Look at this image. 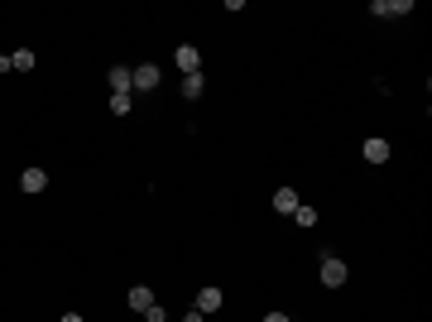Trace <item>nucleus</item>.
<instances>
[{"label": "nucleus", "instance_id": "2eb2a0df", "mask_svg": "<svg viewBox=\"0 0 432 322\" xmlns=\"http://www.w3.org/2000/svg\"><path fill=\"white\" fill-rule=\"evenodd\" d=\"M144 322H168V313H164V308L154 303V308H144Z\"/></svg>", "mask_w": 432, "mask_h": 322}, {"label": "nucleus", "instance_id": "f3484780", "mask_svg": "<svg viewBox=\"0 0 432 322\" xmlns=\"http://www.w3.org/2000/svg\"><path fill=\"white\" fill-rule=\"evenodd\" d=\"M58 322H87V318H82V313H63Z\"/></svg>", "mask_w": 432, "mask_h": 322}, {"label": "nucleus", "instance_id": "6e6552de", "mask_svg": "<svg viewBox=\"0 0 432 322\" xmlns=\"http://www.w3.org/2000/svg\"><path fill=\"white\" fill-rule=\"evenodd\" d=\"M298 207H303V202H298V193H293V188H279V193H274V212L293 216Z\"/></svg>", "mask_w": 432, "mask_h": 322}, {"label": "nucleus", "instance_id": "f03ea898", "mask_svg": "<svg viewBox=\"0 0 432 322\" xmlns=\"http://www.w3.org/2000/svg\"><path fill=\"white\" fill-rule=\"evenodd\" d=\"M370 15H380V19H404V15H413V0H375Z\"/></svg>", "mask_w": 432, "mask_h": 322}, {"label": "nucleus", "instance_id": "9b49d317", "mask_svg": "<svg viewBox=\"0 0 432 322\" xmlns=\"http://www.w3.org/2000/svg\"><path fill=\"white\" fill-rule=\"evenodd\" d=\"M202 92H207V77H202V73H193V77H183V97H188V102H197Z\"/></svg>", "mask_w": 432, "mask_h": 322}, {"label": "nucleus", "instance_id": "20e7f679", "mask_svg": "<svg viewBox=\"0 0 432 322\" xmlns=\"http://www.w3.org/2000/svg\"><path fill=\"white\" fill-rule=\"evenodd\" d=\"M130 77H135V92H154V87H159V68H154V63L130 68Z\"/></svg>", "mask_w": 432, "mask_h": 322}, {"label": "nucleus", "instance_id": "7ed1b4c3", "mask_svg": "<svg viewBox=\"0 0 432 322\" xmlns=\"http://www.w3.org/2000/svg\"><path fill=\"white\" fill-rule=\"evenodd\" d=\"M173 63L183 68V77H193V73H202V53H197L193 44H183V48H173Z\"/></svg>", "mask_w": 432, "mask_h": 322}, {"label": "nucleus", "instance_id": "9d476101", "mask_svg": "<svg viewBox=\"0 0 432 322\" xmlns=\"http://www.w3.org/2000/svg\"><path fill=\"white\" fill-rule=\"evenodd\" d=\"M110 92H135V77H130V68H110Z\"/></svg>", "mask_w": 432, "mask_h": 322}, {"label": "nucleus", "instance_id": "f8f14e48", "mask_svg": "<svg viewBox=\"0 0 432 322\" xmlns=\"http://www.w3.org/2000/svg\"><path fill=\"white\" fill-rule=\"evenodd\" d=\"M130 106H135L130 92H110V115H130Z\"/></svg>", "mask_w": 432, "mask_h": 322}, {"label": "nucleus", "instance_id": "ddd939ff", "mask_svg": "<svg viewBox=\"0 0 432 322\" xmlns=\"http://www.w3.org/2000/svg\"><path fill=\"white\" fill-rule=\"evenodd\" d=\"M10 63H14V73H29V68H34V48H14Z\"/></svg>", "mask_w": 432, "mask_h": 322}, {"label": "nucleus", "instance_id": "f257e3e1", "mask_svg": "<svg viewBox=\"0 0 432 322\" xmlns=\"http://www.w3.org/2000/svg\"><path fill=\"white\" fill-rule=\"evenodd\" d=\"M317 274H322V284H326V289H341V284L351 279L346 260H336V255H322V269H317Z\"/></svg>", "mask_w": 432, "mask_h": 322}, {"label": "nucleus", "instance_id": "a211bd4d", "mask_svg": "<svg viewBox=\"0 0 432 322\" xmlns=\"http://www.w3.org/2000/svg\"><path fill=\"white\" fill-rule=\"evenodd\" d=\"M183 322H207V318H202V313H197V308H193V313H188V318H183Z\"/></svg>", "mask_w": 432, "mask_h": 322}, {"label": "nucleus", "instance_id": "dca6fc26", "mask_svg": "<svg viewBox=\"0 0 432 322\" xmlns=\"http://www.w3.org/2000/svg\"><path fill=\"white\" fill-rule=\"evenodd\" d=\"M264 322H293L288 313H264Z\"/></svg>", "mask_w": 432, "mask_h": 322}, {"label": "nucleus", "instance_id": "1a4fd4ad", "mask_svg": "<svg viewBox=\"0 0 432 322\" xmlns=\"http://www.w3.org/2000/svg\"><path fill=\"white\" fill-rule=\"evenodd\" d=\"M125 303H130V308H135V313H144V308H154V294H149V289H144V284H135V289H130V294H125Z\"/></svg>", "mask_w": 432, "mask_h": 322}, {"label": "nucleus", "instance_id": "39448f33", "mask_svg": "<svg viewBox=\"0 0 432 322\" xmlns=\"http://www.w3.org/2000/svg\"><path fill=\"white\" fill-rule=\"evenodd\" d=\"M360 154H365V164H389V154H394V149H389V140H380V135H375V140H365V149H360Z\"/></svg>", "mask_w": 432, "mask_h": 322}, {"label": "nucleus", "instance_id": "0eeeda50", "mask_svg": "<svg viewBox=\"0 0 432 322\" xmlns=\"http://www.w3.org/2000/svg\"><path fill=\"white\" fill-rule=\"evenodd\" d=\"M19 188H24V193H43V188H48V173H43V169H24V173H19Z\"/></svg>", "mask_w": 432, "mask_h": 322}, {"label": "nucleus", "instance_id": "423d86ee", "mask_svg": "<svg viewBox=\"0 0 432 322\" xmlns=\"http://www.w3.org/2000/svg\"><path fill=\"white\" fill-rule=\"evenodd\" d=\"M221 308V289L216 284H207V289H197V313L207 318V313H216Z\"/></svg>", "mask_w": 432, "mask_h": 322}, {"label": "nucleus", "instance_id": "4468645a", "mask_svg": "<svg viewBox=\"0 0 432 322\" xmlns=\"http://www.w3.org/2000/svg\"><path fill=\"white\" fill-rule=\"evenodd\" d=\"M293 221H298L303 231H308V226H317V207H298V212H293Z\"/></svg>", "mask_w": 432, "mask_h": 322}]
</instances>
